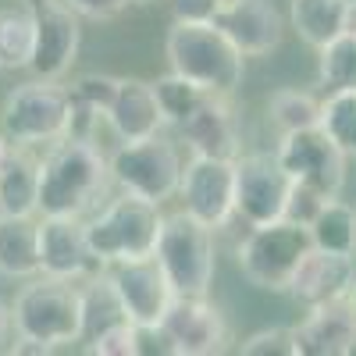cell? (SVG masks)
<instances>
[{"label":"cell","mask_w":356,"mask_h":356,"mask_svg":"<svg viewBox=\"0 0 356 356\" xmlns=\"http://www.w3.org/2000/svg\"><path fill=\"white\" fill-rule=\"evenodd\" d=\"M111 182V157L93 139L65 136L50 143L40 161V214L82 218L100 203Z\"/></svg>","instance_id":"6da1fadb"},{"label":"cell","mask_w":356,"mask_h":356,"mask_svg":"<svg viewBox=\"0 0 356 356\" xmlns=\"http://www.w3.org/2000/svg\"><path fill=\"white\" fill-rule=\"evenodd\" d=\"M15 335L43 353L65 349L86 335V296L75 278L36 275L15 296Z\"/></svg>","instance_id":"7a4b0ae2"},{"label":"cell","mask_w":356,"mask_h":356,"mask_svg":"<svg viewBox=\"0 0 356 356\" xmlns=\"http://www.w3.org/2000/svg\"><path fill=\"white\" fill-rule=\"evenodd\" d=\"M168 65L207 93L232 97L243 86L246 54L228 40L218 22H175L168 29Z\"/></svg>","instance_id":"3957f363"},{"label":"cell","mask_w":356,"mask_h":356,"mask_svg":"<svg viewBox=\"0 0 356 356\" xmlns=\"http://www.w3.org/2000/svg\"><path fill=\"white\" fill-rule=\"evenodd\" d=\"M161 228H164L161 203H150V200L132 196V193H122L93 221H86L89 246H93V253L104 267L139 260V257H154Z\"/></svg>","instance_id":"277c9868"},{"label":"cell","mask_w":356,"mask_h":356,"mask_svg":"<svg viewBox=\"0 0 356 356\" xmlns=\"http://www.w3.org/2000/svg\"><path fill=\"white\" fill-rule=\"evenodd\" d=\"M157 260L171 278L178 296H207L218 271L214 228L193 218L189 211L164 214V228L157 239Z\"/></svg>","instance_id":"5b68a950"},{"label":"cell","mask_w":356,"mask_h":356,"mask_svg":"<svg viewBox=\"0 0 356 356\" xmlns=\"http://www.w3.org/2000/svg\"><path fill=\"white\" fill-rule=\"evenodd\" d=\"M314 250L310 228L278 218L271 225H257L239 243V271L264 292H289L296 267Z\"/></svg>","instance_id":"8992f818"},{"label":"cell","mask_w":356,"mask_h":356,"mask_svg":"<svg viewBox=\"0 0 356 356\" xmlns=\"http://www.w3.org/2000/svg\"><path fill=\"white\" fill-rule=\"evenodd\" d=\"M68 125H72V97L54 79H33L15 86L4 100V114H0V129L18 146L57 143L68 136Z\"/></svg>","instance_id":"52a82bcc"},{"label":"cell","mask_w":356,"mask_h":356,"mask_svg":"<svg viewBox=\"0 0 356 356\" xmlns=\"http://www.w3.org/2000/svg\"><path fill=\"white\" fill-rule=\"evenodd\" d=\"M182 154L164 136L122 143L111 154V178L122 193L143 196L150 203H164L182 186Z\"/></svg>","instance_id":"ba28073f"},{"label":"cell","mask_w":356,"mask_h":356,"mask_svg":"<svg viewBox=\"0 0 356 356\" xmlns=\"http://www.w3.org/2000/svg\"><path fill=\"white\" fill-rule=\"evenodd\" d=\"M275 157L292 175V182L314 186L324 196H339L342 186H346V161L349 157L342 154V146L321 125L282 132V143H278Z\"/></svg>","instance_id":"9c48e42d"},{"label":"cell","mask_w":356,"mask_h":356,"mask_svg":"<svg viewBox=\"0 0 356 356\" xmlns=\"http://www.w3.org/2000/svg\"><path fill=\"white\" fill-rule=\"evenodd\" d=\"M292 193V175L271 154H239L235 157V218L250 228L285 218Z\"/></svg>","instance_id":"30bf717a"},{"label":"cell","mask_w":356,"mask_h":356,"mask_svg":"<svg viewBox=\"0 0 356 356\" xmlns=\"http://www.w3.org/2000/svg\"><path fill=\"white\" fill-rule=\"evenodd\" d=\"M161 335L168 339L171 356H214L232 342L225 314L207 296H175L161 321Z\"/></svg>","instance_id":"8fae6325"},{"label":"cell","mask_w":356,"mask_h":356,"mask_svg":"<svg viewBox=\"0 0 356 356\" xmlns=\"http://www.w3.org/2000/svg\"><path fill=\"white\" fill-rule=\"evenodd\" d=\"M111 285L122 300V310L132 324L139 328H161V321L168 314V307L175 303V285L164 275V267L154 257H139V260H125V264H111L107 267Z\"/></svg>","instance_id":"7c38bea8"},{"label":"cell","mask_w":356,"mask_h":356,"mask_svg":"<svg viewBox=\"0 0 356 356\" xmlns=\"http://www.w3.org/2000/svg\"><path fill=\"white\" fill-rule=\"evenodd\" d=\"M178 196H182V211L211 225L214 232L225 228L235 218V161L193 154V161L182 168Z\"/></svg>","instance_id":"4fadbf2b"},{"label":"cell","mask_w":356,"mask_h":356,"mask_svg":"<svg viewBox=\"0 0 356 356\" xmlns=\"http://www.w3.org/2000/svg\"><path fill=\"white\" fill-rule=\"evenodd\" d=\"M29 11L36 22V54L29 68L36 79H65L82 43V18L65 0H29Z\"/></svg>","instance_id":"5bb4252c"},{"label":"cell","mask_w":356,"mask_h":356,"mask_svg":"<svg viewBox=\"0 0 356 356\" xmlns=\"http://www.w3.org/2000/svg\"><path fill=\"white\" fill-rule=\"evenodd\" d=\"M40 264L43 275L75 278V282H86L97 271H104V264L89 246L82 218H50V214L40 218Z\"/></svg>","instance_id":"9a60e30c"},{"label":"cell","mask_w":356,"mask_h":356,"mask_svg":"<svg viewBox=\"0 0 356 356\" xmlns=\"http://www.w3.org/2000/svg\"><path fill=\"white\" fill-rule=\"evenodd\" d=\"M178 136L186 139V146L200 157H228L235 161L243 150L239 143V118H235L228 97L207 93L200 100V107L186 118V122L175 125Z\"/></svg>","instance_id":"2e32d148"},{"label":"cell","mask_w":356,"mask_h":356,"mask_svg":"<svg viewBox=\"0 0 356 356\" xmlns=\"http://www.w3.org/2000/svg\"><path fill=\"white\" fill-rule=\"evenodd\" d=\"M218 25L246 57L271 54L285 36V18L271 0H225Z\"/></svg>","instance_id":"e0dca14e"},{"label":"cell","mask_w":356,"mask_h":356,"mask_svg":"<svg viewBox=\"0 0 356 356\" xmlns=\"http://www.w3.org/2000/svg\"><path fill=\"white\" fill-rule=\"evenodd\" d=\"M353 282H356V257L314 246L303 257V264L296 267L289 292L303 307H321V303H332V300H346Z\"/></svg>","instance_id":"ac0fdd59"},{"label":"cell","mask_w":356,"mask_h":356,"mask_svg":"<svg viewBox=\"0 0 356 356\" xmlns=\"http://www.w3.org/2000/svg\"><path fill=\"white\" fill-rule=\"evenodd\" d=\"M296 349L300 356H349L356 353V317L349 300H332L310 307L307 321L296 324Z\"/></svg>","instance_id":"d6986e66"},{"label":"cell","mask_w":356,"mask_h":356,"mask_svg":"<svg viewBox=\"0 0 356 356\" xmlns=\"http://www.w3.org/2000/svg\"><path fill=\"white\" fill-rule=\"evenodd\" d=\"M107 125L118 136V143H136V139H150L161 136L164 111L154 93V82L146 79H122L118 82V97L107 111Z\"/></svg>","instance_id":"ffe728a7"},{"label":"cell","mask_w":356,"mask_h":356,"mask_svg":"<svg viewBox=\"0 0 356 356\" xmlns=\"http://www.w3.org/2000/svg\"><path fill=\"white\" fill-rule=\"evenodd\" d=\"M0 214H40V157L11 143L0 157Z\"/></svg>","instance_id":"44dd1931"},{"label":"cell","mask_w":356,"mask_h":356,"mask_svg":"<svg viewBox=\"0 0 356 356\" xmlns=\"http://www.w3.org/2000/svg\"><path fill=\"white\" fill-rule=\"evenodd\" d=\"M40 264V221L36 214H0V275L4 278H36Z\"/></svg>","instance_id":"7402d4cb"},{"label":"cell","mask_w":356,"mask_h":356,"mask_svg":"<svg viewBox=\"0 0 356 356\" xmlns=\"http://www.w3.org/2000/svg\"><path fill=\"white\" fill-rule=\"evenodd\" d=\"M292 29L307 47L321 50L335 36L346 33L349 22V0H292Z\"/></svg>","instance_id":"603a6c76"},{"label":"cell","mask_w":356,"mask_h":356,"mask_svg":"<svg viewBox=\"0 0 356 356\" xmlns=\"http://www.w3.org/2000/svg\"><path fill=\"white\" fill-rule=\"evenodd\" d=\"M310 239L321 250L356 257V211L346 200L328 196L324 207L317 211V218L310 221Z\"/></svg>","instance_id":"cb8c5ba5"},{"label":"cell","mask_w":356,"mask_h":356,"mask_svg":"<svg viewBox=\"0 0 356 356\" xmlns=\"http://www.w3.org/2000/svg\"><path fill=\"white\" fill-rule=\"evenodd\" d=\"M36 54V22L29 8L0 11V68L18 72L33 65Z\"/></svg>","instance_id":"d4e9b609"},{"label":"cell","mask_w":356,"mask_h":356,"mask_svg":"<svg viewBox=\"0 0 356 356\" xmlns=\"http://www.w3.org/2000/svg\"><path fill=\"white\" fill-rule=\"evenodd\" d=\"M317 82L339 93V89H356V33L335 36L332 43H324L317 50Z\"/></svg>","instance_id":"484cf974"},{"label":"cell","mask_w":356,"mask_h":356,"mask_svg":"<svg viewBox=\"0 0 356 356\" xmlns=\"http://www.w3.org/2000/svg\"><path fill=\"white\" fill-rule=\"evenodd\" d=\"M317 125L342 146L346 157H356V89H339L324 97Z\"/></svg>","instance_id":"4316f807"},{"label":"cell","mask_w":356,"mask_h":356,"mask_svg":"<svg viewBox=\"0 0 356 356\" xmlns=\"http://www.w3.org/2000/svg\"><path fill=\"white\" fill-rule=\"evenodd\" d=\"M154 93L161 100V111H164V122L168 125H178L200 107V100L207 97V89H200L196 82H189L186 75L178 72H168L154 82Z\"/></svg>","instance_id":"83f0119b"},{"label":"cell","mask_w":356,"mask_h":356,"mask_svg":"<svg viewBox=\"0 0 356 356\" xmlns=\"http://www.w3.org/2000/svg\"><path fill=\"white\" fill-rule=\"evenodd\" d=\"M271 122L278 125V132H292V129H310L321 118V100H314L303 89H278L267 104Z\"/></svg>","instance_id":"f1b7e54d"},{"label":"cell","mask_w":356,"mask_h":356,"mask_svg":"<svg viewBox=\"0 0 356 356\" xmlns=\"http://www.w3.org/2000/svg\"><path fill=\"white\" fill-rule=\"evenodd\" d=\"M118 82H122L118 75L86 72V75H79V79L68 86V97H72V104H79V107H86V111L107 118V111H111V104H114V97H118Z\"/></svg>","instance_id":"f546056e"},{"label":"cell","mask_w":356,"mask_h":356,"mask_svg":"<svg viewBox=\"0 0 356 356\" xmlns=\"http://www.w3.org/2000/svg\"><path fill=\"white\" fill-rule=\"evenodd\" d=\"M89 353L93 356H139L143 353V339H139V324H132L129 317L107 324L93 335L89 342Z\"/></svg>","instance_id":"4dcf8cb0"},{"label":"cell","mask_w":356,"mask_h":356,"mask_svg":"<svg viewBox=\"0 0 356 356\" xmlns=\"http://www.w3.org/2000/svg\"><path fill=\"white\" fill-rule=\"evenodd\" d=\"M239 353H246V356H300L292 328H264V332L250 335L239 346Z\"/></svg>","instance_id":"1f68e13d"},{"label":"cell","mask_w":356,"mask_h":356,"mask_svg":"<svg viewBox=\"0 0 356 356\" xmlns=\"http://www.w3.org/2000/svg\"><path fill=\"white\" fill-rule=\"evenodd\" d=\"M324 193H317L314 186H303V182H292V193H289V203H285V218L296 221V225H307L317 218V211L324 207Z\"/></svg>","instance_id":"d6a6232c"},{"label":"cell","mask_w":356,"mask_h":356,"mask_svg":"<svg viewBox=\"0 0 356 356\" xmlns=\"http://www.w3.org/2000/svg\"><path fill=\"white\" fill-rule=\"evenodd\" d=\"M65 4L79 15V18H89V22H111L118 15H125L132 0H65Z\"/></svg>","instance_id":"836d02e7"},{"label":"cell","mask_w":356,"mask_h":356,"mask_svg":"<svg viewBox=\"0 0 356 356\" xmlns=\"http://www.w3.org/2000/svg\"><path fill=\"white\" fill-rule=\"evenodd\" d=\"M225 0H171L175 22H218Z\"/></svg>","instance_id":"e575fe53"},{"label":"cell","mask_w":356,"mask_h":356,"mask_svg":"<svg viewBox=\"0 0 356 356\" xmlns=\"http://www.w3.org/2000/svg\"><path fill=\"white\" fill-rule=\"evenodd\" d=\"M11 332H15V310H11V303L0 300V349H11L8 346L11 342Z\"/></svg>","instance_id":"d590c367"},{"label":"cell","mask_w":356,"mask_h":356,"mask_svg":"<svg viewBox=\"0 0 356 356\" xmlns=\"http://www.w3.org/2000/svg\"><path fill=\"white\" fill-rule=\"evenodd\" d=\"M349 33H356V0H349V22H346Z\"/></svg>","instance_id":"8d00e7d4"},{"label":"cell","mask_w":356,"mask_h":356,"mask_svg":"<svg viewBox=\"0 0 356 356\" xmlns=\"http://www.w3.org/2000/svg\"><path fill=\"white\" fill-rule=\"evenodd\" d=\"M346 300H349V310H353V317H356V282H353V289H349Z\"/></svg>","instance_id":"74e56055"},{"label":"cell","mask_w":356,"mask_h":356,"mask_svg":"<svg viewBox=\"0 0 356 356\" xmlns=\"http://www.w3.org/2000/svg\"><path fill=\"white\" fill-rule=\"evenodd\" d=\"M8 146H11V139L4 136V129H0V157H4V154H8Z\"/></svg>","instance_id":"f35d334b"},{"label":"cell","mask_w":356,"mask_h":356,"mask_svg":"<svg viewBox=\"0 0 356 356\" xmlns=\"http://www.w3.org/2000/svg\"><path fill=\"white\" fill-rule=\"evenodd\" d=\"M132 4H139V8H146V4H154V0H132Z\"/></svg>","instance_id":"ab89813d"}]
</instances>
